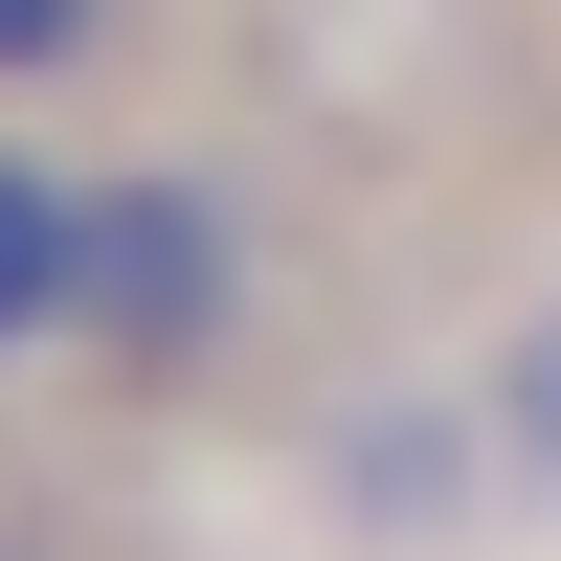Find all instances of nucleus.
<instances>
[{"instance_id": "f257e3e1", "label": "nucleus", "mask_w": 561, "mask_h": 561, "mask_svg": "<svg viewBox=\"0 0 561 561\" xmlns=\"http://www.w3.org/2000/svg\"><path fill=\"white\" fill-rule=\"evenodd\" d=\"M270 337V180L203 158V135H135V158H90V382L158 427V404H225Z\"/></svg>"}, {"instance_id": "f03ea898", "label": "nucleus", "mask_w": 561, "mask_h": 561, "mask_svg": "<svg viewBox=\"0 0 561 561\" xmlns=\"http://www.w3.org/2000/svg\"><path fill=\"white\" fill-rule=\"evenodd\" d=\"M68 337H90V158H45L0 113V382L68 359Z\"/></svg>"}, {"instance_id": "7ed1b4c3", "label": "nucleus", "mask_w": 561, "mask_h": 561, "mask_svg": "<svg viewBox=\"0 0 561 561\" xmlns=\"http://www.w3.org/2000/svg\"><path fill=\"white\" fill-rule=\"evenodd\" d=\"M472 427H494V517H561V270H517V293L472 314Z\"/></svg>"}, {"instance_id": "20e7f679", "label": "nucleus", "mask_w": 561, "mask_h": 561, "mask_svg": "<svg viewBox=\"0 0 561 561\" xmlns=\"http://www.w3.org/2000/svg\"><path fill=\"white\" fill-rule=\"evenodd\" d=\"M135 45H158V0H0V113H45V90H113Z\"/></svg>"}]
</instances>
